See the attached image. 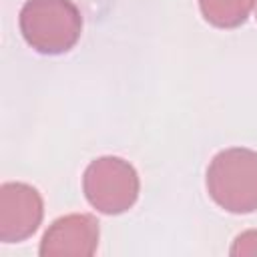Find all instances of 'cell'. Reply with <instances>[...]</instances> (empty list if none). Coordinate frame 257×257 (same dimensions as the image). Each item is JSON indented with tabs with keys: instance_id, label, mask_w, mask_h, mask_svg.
<instances>
[{
	"instance_id": "4",
	"label": "cell",
	"mask_w": 257,
	"mask_h": 257,
	"mask_svg": "<svg viewBox=\"0 0 257 257\" xmlns=\"http://www.w3.org/2000/svg\"><path fill=\"white\" fill-rule=\"evenodd\" d=\"M44 217L40 193L26 183H4L0 187V241L20 243L28 239Z\"/></svg>"
},
{
	"instance_id": "3",
	"label": "cell",
	"mask_w": 257,
	"mask_h": 257,
	"mask_svg": "<svg viewBox=\"0 0 257 257\" xmlns=\"http://www.w3.org/2000/svg\"><path fill=\"white\" fill-rule=\"evenodd\" d=\"M137 169L114 155H104L88 163L82 175V191L86 201L104 215H120L139 199Z\"/></svg>"
},
{
	"instance_id": "7",
	"label": "cell",
	"mask_w": 257,
	"mask_h": 257,
	"mask_svg": "<svg viewBox=\"0 0 257 257\" xmlns=\"http://www.w3.org/2000/svg\"><path fill=\"white\" fill-rule=\"evenodd\" d=\"M231 255H257V231H245L235 237Z\"/></svg>"
},
{
	"instance_id": "1",
	"label": "cell",
	"mask_w": 257,
	"mask_h": 257,
	"mask_svg": "<svg viewBox=\"0 0 257 257\" xmlns=\"http://www.w3.org/2000/svg\"><path fill=\"white\" fill-rule=\"evenodd\" d=\"M18 24L26 44L40 54L68 52L82 32V16L72 0H26Z\"/></svg>"
},
{
	"instance_id": "6",
	"label": "cell",
	"mask_w": 257,
	"mask_h": 257,
	"mask_svg": "<svg viewBox=\"0 0 257 257\" xmlns=\"http://www.w3.org/2000/svg\"><path fill=\"white\" fill-rule=\"evenodd\" d=\"M253 0H199L203 18L217 28H237L241 26L249 12Z\"/></svg>"
},
{
	"instance_id": "2",
	"label": "cell",
	"mask_w": 257,
	"mask_h": 257,
	"mask_svg": "<svg viewBox=\"0 0 257 257\" xmlns=\"http://www.w3.org/2000/svg\"><path fill=\"white\" fill-rule=\"evenodd\" d=\"M209 197L225 211H257V153L245 147L219 151L207 167Z\"/></svg>"
},
{
	"instance_id": "8",
	"label": "cell",
	"mask_w": 257,
	"mask_h": 257,
	"mask_svg": "<svg viewBox=\"0 0 257 257\" xmlns=\"http://www.w3.org/2000/svg\"><path fill=\"white\" fill-rule=\"evenodd\" d=\"M253 8H255V18H257V0H253Z\"/></svg>"
},
{
	"instance_id": "5",
	"label": "cell",
	"mask_w": 257,
	"mask_h": 257,
	"mask_svg": "<svg viewBox=\"0 0 257 257\" xmlns=\"http://www.w3.org/2000/svg\"><path fill=\"white\" fill-rule=\"evenodd\" d=\"M100 227L96 217L88 213H72L58 217L44 231L38 253L42 257L74 255L88 257L96 251Z\"/></svg>"
}]
</instances>
